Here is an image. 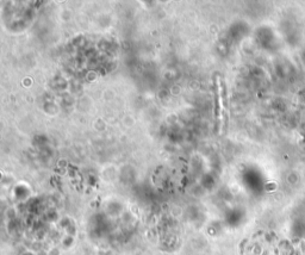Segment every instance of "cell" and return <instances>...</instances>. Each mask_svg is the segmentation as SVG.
Here are the masks:
<instances>
[{
	"mask_svg": "<svg viewBox=\"0 0 305 255\" xmlns=\"http://www.w3.org/2000/svg\"><path fill=\"white\" fill-rule=\"evenodd\" d=\"M225 113H226V101L223 89V82L219 75L216 76V116L218 122V130L222 131L225 123Z\"/></svg>",
	"mask_w": 305,
	"mask_h": 255,
	"instance_id": "cell-1",
	"label": "cell"
}]
</instances>
